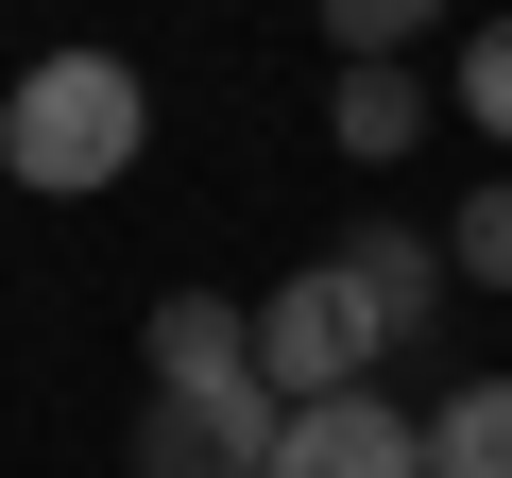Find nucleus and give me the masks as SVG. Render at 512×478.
Instances as JSON below:
<instances>
[{
  "instance_id": "8",
  "label": "nucleus",
  "mask_w": 512,
  "mask_h": 478,
  "mask_svg": "<svg viewBox=\"0 0 512 478\" xmlns=\"http://www.w3.org/2000/svg\"><path fill=\"white\" fill-rule=\"evenodd\" d=\"M427 478H512V376H461L427 410Z\"/></svg>"
},
{
  "instance_id": "11",
  "label": "nucleus",
  "mask_w": 512,
  "mask_h": 478,
  "mask_svg": "<svg viewBox=\"0 0 512 478\" xmlns=\"http://www.w3.org/2000/svg\"><path fill=\"white\" fill-rule=\"evenodd\" d=\"M427 18H444V0H325V35H342V52H410Z\"/></svg>"
},
{
  "instance_id": "3",
  "label": "nucleus",
  "mask_w": 512,
  "mask_h": 478,
  "mask_svg": "<svg viewBox=\"0 0 512 478\" xmlns=\"http://www.w3.org/2000/svg\"><path fill=\"white\" fill-rule=\"evenodd\" d=\"M291 393L274 376H222V393H154L137 410V478H274Z\"/></svg>"
},
{
  "instance_id": "9",
  "label": "nucleus",
  "mask_w": 512,
  "mask_h": 478,
  "mask_svg": "<svg viewBox=\"0 0 512 478\" xmlns=\"http://www.w3.org/2000/svg\"><path fill=\"white\" fill-rule=\"evenodd\" d=\"M444 257H461V274H478V291H512V171H495V188H478V205H461V239H444Z\"/></svg>"
},
{
  "instance_id": "4",
  "label": "nucleus",
  "mask_w": 512,
  "mask_h": 478,
  "mask_svg": "<svg viewBox=\"0 0 512 478\" xmlns=\"http://www.w3.org/2000/svg\"><path fill=\"white\" fill-rule=\"evenodd\" d=\"M274 478H427V427L359 376V393H325V410H291V444H274Z\"/></svg>"
},
{
  "instance_id": "1",
  "label": "nucleus",
  "mask_w": 512,
  "mask_h": 478,
  "mask_svg": "<svg viewBox=\"0 0 512 478\" xmlns=\"http://www.w3.org/2000/svg\"><path fill=\"white\" fill-rule=\"evenodd\" d=\"M154 154V86L137 52H35L18 103H0V171H18L35 205H86V188H137Z\"/></svg>"
},
{
  "instance_id": "7",
  "label": "nucleus",
  "mask_w": 512,
  "mask_h": 478,
  "mask_svg": "<svg viewBox=\"0 0 512 478\" xmlns=\"http://www.w3.org/2000/svg\"><path fill=\"white\" fill-rule=\"evenodd\" d=\"M154 393H222V376H256V308H222V291H154Z\"/></svg>"
},
{
  "instance_id": "2",
  "label": "nucleus",
  "mask_w": 512,
  "mask_h": 478,
  "mask_svg": "<svg viewBox=\"0 0 512 478\" xmlns=\"http://www.w3.org/2000/svg\"><path fill=\"white\" fill-rule=\"evenodd\" d=\"M393 359V325H376V291L342 274V257H308V274H274V308H256V376H274L291 410H325V393H359Z\"/></svg>"
},
{
  "instance_id": "6",
  "label": "nucleus",
  "mask_w": 512,
  "mask_h": 478,
  "mask_svg": "<svg viewBox=\"0 0 512 478\" xmlns=\"http://www.w3.org/2000/svg\"><path fill=\"white\" fill-rule=\"evenodd\" d=\"M325 137H342L359 171H393V154L427 137V69H410V52H342V86H325Z\"/></svg>"
},
{
  "instance_id": "10",
  "label": "nucleus",
  "mask_w": 512,
  "mask_h": 478,
  "mask_svg": "<svg viewBox=\"0 0 512 478\" xmlns=\"http://www.w3.org/2000/svg\"><path fill=\"white\" fill-rule=\"evenodd\" d=\"M461 120L512 137V18H478V52H461Z\"/></svg>"
},
{
  "instance_id": "5",
  "label": "nucleus",
  "mask_w": 512,
  "mask_h": 478,
  "mask_svg": "<svg viewBox=\"0 0 512 478\" xmlns=\"http://www.w3.org/2000/svg\"><path fill=\"white\" fill-rule=\"evenodd\" d=\"M342 274L376 291V325H393V342H427V308H444V274H461V257H444V239H410L393 205H359V222H342Z\"/></svg>"
}]
</instances>
